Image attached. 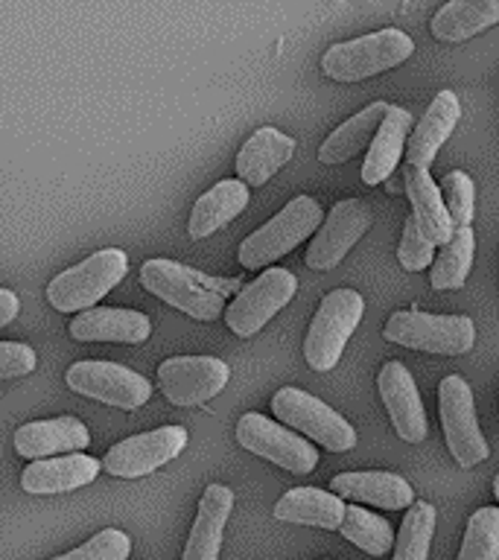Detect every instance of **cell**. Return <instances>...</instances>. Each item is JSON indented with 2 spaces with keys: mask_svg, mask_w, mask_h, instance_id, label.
I'll return each instance as SVG.
<instances>
[{
  "mask_svg": "<svg viewBox=\"0 0 499 560\" xmlns=\"http://www.w3.org/2000/svg\"><path fill=\"white\" fill-rule=\"evenodd\" d=\"M140 283L152 292L155 298H161L164 304L182 310L196 322H213L219 315L225 313L228 295L240 289L236 280H213L201 271L190 269V266H182L175 260H164V257H155V260H147L140 266Z\"/></svg>",
  "mask_w": 499,
  "mask_h": 560,
  "instance_id": "obj_1",
  "label": "cell"
},
{
  "mask_svg": "<svg viewBox=\"0 0 499 560\" xmlns=\"http://www.w3.org/2000/svg\"><path fill=\"white\" fill-rule=\"evenodd\" d=\"M415 52V42L401 30H380V33L362 35L353 42H341L322 56L324 77L336 82H359V79L376 77L388 68H397Z\"/></svg>",
  "mask_w": 499,
  "mask_h": 560,
  "instance_id": "obj_2",
  "label": "cell"
},
{
  "mask_svg": "<svg viewBox=\"0 0 499 560\" xmlns=\"http://www.w3.org/2000/svg\"><path fill=\"white\" fill-rule=\"evenodd\" d=\"M126 271H129V257L120 248H103L73 269L56 275V280H50L47 287V301L59 313L91 310L126 278Z\"/></svg>",
  "mask_w": 499,
  "mask_h": 560,
  "instance_id": "obj_3",
  "label": "cell"
},
{
  "mask_svg": "<svg viewBox=\"0 0 499 560\" xmlns=\"http://www.w3.org/2000/svg\"><path fill=\"white\" fill-rule=\"evenodd\" d=\"M322 219L324 210L313 196L292 199L278 217L257 228L252 236H245L243 245H240L243 269H266V262L278 260V257L292 252L298 243H304L306 236L315 234Z\"/></svg>",
  "mask_w": 499,
  "mask_h": 560,
  "instance_id": "obj_4",
  "label": "cell"
},
{
  "mask_svg": "<svg viewBox=\"0 0 499 560\" xmlns=\"http://www.w3.org/2000/svg\"><path fill=\"white\" fill-rule=\"evenodd\" d=\"M365 301L353 289H336L324 298L304 339V359L313 371H330L341 359V350L362 322Z\"/></svg>",
  "mask_w": 499,
  "mask_h": 560,
  "instance_id": "obj_5",
  "label": "cell"
},
{
  "mask_svg": "<svg viewBox=\"0 0 499 560\" xmlns=\"http://www.w3.org/2000/svg\"><path fill=\"white\" fill-rule=\"evenodd\" d=\"M385 341L427 353L459 357L467 353L476 341V327L467 315H429V313H394L383 330Z\"/></svg>",
  "mask_w": 499,
  "mask_h": 560,
  "instance_id": "obj_6",
  "label": "cell"
},
{
  "mask_svg": "<svg viewBox=\"0 0 499 560\" xmlns=\"http://www.w3.org/2000/svg\"><path fill=\"white\" fill-rule=\"evenodd\" d=\"M271 411L280 420V427L287 423L333 453H348L357 446V429L327 402L301 392V388H280L271 397Z\"/></svg>",
  "mask_w": 499,
  "mask_h": 560,
  "instance_id": "obj_7",
  "label": "cell"
},
{
  "mask_svg": "<svg viewBox=\"0 0 499 560\" xmlns=\"http://www.w3.org/2000/svg\"><path fill=\"white\" fill-rule=\"evenodd\" d=\"M438 406H441V427L450 453L462 467H476L488 458V444L476 420V402H473L471 385L462 376H444L438 388Z\"/></svg>",
  "mask_w": 499,
  "mask_h": 560,
  "instance_id": "obj_8",
  "label": "cell"
},
{
  "mask_svg": "<svg viewBox=\"0 0 499 560\" xmlns=\"http://www.w3.org/2000/svg\"><path fill=\"white\" fill-rule=\"evenodd\" d=\"M298 278L289 269H266L257 280L243 287L225 306V324L236 336H254L269 318L295 298Z\"/></svg>",
  "mask_w": 499,
  "mask_h": 560,
  "instance_id": "obj_9",
  "label": "cell"
},
{
  "mask_svg": "<svg viewBox=\"0 0 499 560\" xmlns=\"http://www.w3.org/2000/svg\"><path fill=\"white\" fill-rule=\"evenodd\" d=\"M65 380L82 397L108 402V406H117V409L126 411L140 409L152 397V385H149L147 376L135 374L131 368L117 365V362L85 359V362L70 365Z\"/></svg>",
  "mask_w": 499,
  "mask_h": 560,
  "instance_id": "obj_10",
  "label": "cell"
},
{
  "mask_svg": "<svg viewBox=\"0 0 499 560\" xmlns=\"http://www.w3.org/2000/svg\"><path fill=\"white\" fill-rule=\"evenodd\" d=\"M236 441L243 444V450L260 455V458L278 464L289 472H310L318 464V453H315L313 444H306L304 438L280 427L278 420H269L257 411H248L240 418Z\"/></svg>",
  "mask_w": 499,
  "mask_h": 560,
  "instance_id": "obj_11",
  "label": "cell"
},
{
  "mask_svg": "<svg viewBox=\"0 0 499 560\" xmlns=\"http://www.w3.org/2000/svg\"><path fill=\"white\" fill-rule=\"evenodd\" d=\"M228 365L217 357H173L158 368V388L173 406H205L228 385Z\"/></svg>",
  "mask_w": 499,
  "mask_h": 560,
  "instance_id": "obj_12",
  "label": "cell"
},
{
  "mask_svg": "<svg viewBox=\"0 0 499 560\" xmlns=\"http://www.w3.org/2000/svg\"><path fill=\"white\" fill-rule=\"evenodd\" d=\"M374 222L371 205L362 199H345L333 205L330 217L322 219V225L315 228V236L306 248V266L315 271H327L345 260V254L359 243V236L365 234Z\"/></svg>",
  "mask_w": 499,
  "mask_h": 560,
  "instance_id": "obj_13",
  "label": "cell"
},
{
  "mask_svg": "<svg viewBox=\"0 0 499 560\" xmlns=\"http://www.w3.org/2000/svg\"><path fill=\"white\" fill-rule=\"evenodd\" d=\"M187 444V429L184 427H161L143 435L126 438L120 444H114L103 458L105 472H112L117 479H138L147 472L164 467L182 453Z\"/></svg>",
  "mask_w": 499,
  "mask_h": 560,
  "instance_id": "obj_14",
  "label": "cell"
},
{
  "mask_svg": "<svg viewBox=\"0 0 499 560\" xmlns=\"http://www.w3.org/2000/svg\"><path fill=\"white\" fill-rule=\"evenodd\" d=\"M376 388L385 402V411L392 418L397 435L406 444H420L427 438V411L420 402L418 385L411 380L409 368L403 362H385L383 371L376 374Z\"/></svg>",
  "mask_w": 499,
  "mask_h": 560,
  "instance_id": "obj_15",
  "label": "cell"
},
{
  "mask_svg": "<svg viewBox=\"0 0 499 560\" xmlns=\"http://www.w3.org/2000/svg\"><path fill=\"white\" fill-rule=\"evenodd\" d=\"M15 453L30 462L56 458L59 453H82L91 444V432L82 420L56 418V420H33L15 429Z\"/></svg>",
  "mask_w": 499,
  "mask_h": 560,
  "instance_id": "obj_16",
  "label": "cell"
},
{
  "mask_svg": "<svg viewBox=\"0 0 499 560\" xmlns=\"http://www.w3.org/2000/svg\"><path fill=\"white\" fill-rule=\"evenodd\" d=\"M100 462L91 455L70 453L59 455V458H44V462H33L21 472V488L26 493H68V490L85 488L100 476Z\"/></svg>",
  "mask_w": 499,
  "mask_h": 560,
  "instance_id": "obj_17",
  "label": "cell"
},
{
  "mask_svg": "<svg viewBox=\"0 0 499 560\" xmlns=\"http://www.w3.org/2000/svg\"><path fill=\"white\" fill-rule=\"evenodd\" d=\"M70 336L77 341H120V345H140L149 339L152 324L138 310H85L70 322Z\"/></svg>",
  "mask_w": 499,
  "mask_h": 560,
  "instance_id": "obj_18",
  "label": "cell"
},
{
  "mask_svg": "<svg viewBox=\"0 0 499 560\" xmlns=\"http://www.w3.org/2000/svg\"><path fill=\"white\" fill-rule=\"evenodd\" d=\"M459 117H462L459 96L453 91H441L427 108V114H423V120L411 131L409 147H406V166L429 170V164L436 161L438 149L444 147V140L453 135Z\"/></svg>",
  "mask_w": 499,
  "mask_h": 560,
  "instance_id": "obj_19",
  "label": "cell"
},
{
  "mask_svg": "<svg viewBox=\"0 0 499 560\" xmlns=\"http://www.w3.org/2000/svg\"><path fill=\"white\" fill-rule=\"evenodd\" d=\"M330 493L339 499H357L385 511H403L411 505L415 490L397 472H339L333 476Z\"/></svg>",
  "mask_w": 499,
  "mask_h": 560,
  "instance_id": "obj_20",
  "label": "cell"
},
{
  "mask_svg": "<svg viewBox=\"0 0 499 560\" xmlns=\"http://www.w3.org/2000/svg\"><path fill=\"white\" fill-rule=\"evenodd\" d=\"M231 508H234V493L225 485H210L201 493L199 514L190 528V540H187L182 560H219L222 532H225Z\"/></svg>",
  "mask_w": 499,
  "mask_h": 560,
  "instance_id": "obj_21",
  "label": "cell"
},
{
  "mask_svg": "<svg viewBox=\"0 0 499 560\" xmlns=\"http://www.w3.org/2000/svg\"><path fill=\"white\" fill-rule=\"evenodd\" d=\"M295 152V140L287 138L283 131L271 129H257L252 138L245 140L240 155H236V175H240V184H252V187H260L278 173L280 166L289 164V158Z\"/></svg>",
  "mask_w": 499,
  "mask_h": 560,
  "instance_id": "obj_22",
  "label": "cell"
},
{
  "mask_svg": "<svg viewBox=\"0 0 499 560\" xmlns=\"http://www.w3.org/2000/svg\"><path fill=\"white\" fill-rule=\"evenodd\" d=\"M406 196L411 201V222L418 228V234L427 240L432 248L436 245H444L450 236H453V228H450V219H446L444 201H441V192H438L436 182L429 170H418V166H406Z\"/></svg>",
  "mask_w": 499,
  "mask_h": 560,
  "instance_id": "obj_23",
  "label": "cell"
},
{
  "mask_svg": "<svg viewBox=\"0 0 499 560\" xmlns=\"http://www.w3.org/2000/svg\"><path fill=\"white\" fill-rule=\"evenodd\" d=\"M411 129V114L406 108L392 105L388 114L374 131V138L368 143L365 164H362V182L380 184L394 173V166L401 161L403 147H406V135Z\"/></svg>",
  "mask_w": 499,
  "mask_h": 560,
  "instance_id": "obj_24",
  "label": "cell"
},
{
  "mask_svg": "<svg viewBox=\"0 0 499 560\" xmlns=\"http://www.w3.org/2000/svg\"><path fill=\"white\" fill-rule=\"evenodd\" d=\"M245 208H248V187L240 182H219L201 199H196L187 231L193 240H205V236L217 234L219 228H225L234 217H240Z\"/></svg>",
  "mask_w": 499,
  "mask_h": 560,
  "instance_id": "obj_25",
  "label": "cell"
},
{
  "mask_svg": "<svg viewBox=\"0 0 499 560\" xmlns=\"http://www.w3.org/2000/svg\"><path fill=\"white\" fill-rule=\"evenodd\" d=\"M341 514H345V502L333 497L330 490L318 488H292L275 505V516L280 523L315 525V528H327V532L339 528Z\"/></svg>",
  "mask_w": 499,
  "mask_h": 560,
  "instance_id": "obj_26",
  "label": "cell"
},
{
  "mask_svg": "<svg viewBox=\"0 0 499 560\" xmlns=\"http://www.w3.org/2000/svg\"><path fill=\"white\" fill-rule=\"evenodd\" d=\"M499 21L497 0H453L438 9L432 18V35L438 42L459 44L485 33Z\"/></svg>",
  "mask_w": 499,
  "mask_h": 560,
  "instance_id": "obj_27",
  "label": "cell"
},
{
  "mask_svg": "<svg viewBox=\"0 0 499 560\" xmlns=\"http://www.w3.org/2000/svg\"><path fill=\"white\" fill-rule=\"evenodd\" d=\"M392 105L388 103H371L359 114H353L348 122H341L339 129L330 131L327 140L318 149V161L322 164H345L350 158H357L359 152H365L374 131L380 129V122L388 114Z\"/></svg>",
  "mask_w": 499,
  "mask_h": 560,
  "instance_id": "obj_28",
  "label": "cell"
},
{
  "mask_svg": "<svg viewBox=\"0 0 499 560\" xmlns=\"http://www.w3.org/2000/svg\"><path fill=\"white\" fill-rule=\"evenodd\" d=\"M473 254H476V234L473 228L455 231L444 243L441 254L432 257V271H429V283L438 292L444 289H462L467 280V271L473 266Z\"/></svg>",
  "mask_w": 499,
  "mask_h": 560,
  "instance_id": "obj_29",
  "label": "cell"
},
{
  "mask_svg": "<svg viewBox=\"0 0 499 560\" xmlns=\"http://www.w3.org/2000/svg\"><path fill=\"white\" fill-rule=\"evenodd\" d=\"M339 532L348 537L353 546H359L368 555L374 558H383L385 551L394 546V532L388 520H383L380 514H371L365 508L359 505H345V514H341Z\"/></svg>",
  "mask_w": 499,
  "mask_h": 560,
  "instance_id": "obj_30",
  "label": "cell"
},
{
  "mask_svg": "<svg viewBox=\"0 0 499 560\" xmlns=\"http://www.w3.org/2000/svg\"><path fill=\"white\" fill-rule=\"evenodd\" d=\"M432 534H436V508L429 502H411L403 516L394 560H429Z\"/></svg>",
  "mask_w": 499,
  "mask_h": 560,
  "instance_id": "obj_31",
  "label": "cell"
},
{
  "mask_svg": "<svg viewBox=\"0 0 499 560\" xmlns=\"http://www.w3.org/2000/svg\"><path fill=\"white\" fill-rule=\"evenodd\" d=\"M459 560H499V511L479 508L467 520Z\"/></svg>",
  "mask_w": 499,
  "mask_h": 560,
  "instance_id": "obj_32",
  "label": "cell"
},
{
  "mask_svg": "<svg viewBox=\"0 0 499 560\" xmlns=\"http://www.w3.org/2000/svg\"><path fill=\"white\" fill-rule=\"evenodd\" d=\"M438 192H441V201H444L446 219H450L453 234L462 231V228H471L473 217H476V190H473L471 175L462 173V170L446 173Z\"/></svg>",
  "mask_w": 499,
  "mask_h": 560,
  "instance_id": "obj_33",
  "label": "cell"
},
{
  "mask_svg": "<svg viewBox=\"0 0 499 560\" xmlns=\"http://www.w3.org/2000/svg\"><path fill=\"white\" fill-rule=\"evenodd\" d=\"M131 540L117 528H105V532L94 534L91 540L82 542L79 549L61 555L53 560H129Z\"/></svg>",
  "mask_w": 499,
  "mask_h": 560,
  "instance_id": "obj_34",
  "label": "cell"
},
{
  "mask_svg": "<svg viewBox=\"0 0 499 560\" xmlns=\"http://www.w3.org/2000/svg\"><path fill=\"white\" fill-rule=\"evenodd\" d=\"M436 257V248L418 234V228L411 222V217L406 219V225H403V236H401V248H397V260L406 271H420L427 269L429 262Z\"/></svg>",
  "mask_w": 499,
  "mask_h": 560,
  "instance_id": "obj_35",
  "label": "cell"
},
{
  "mask_svg": "<svg viewBox=\"0 0 499 560\" xmlns=\"http://www.w3.org/2000/svg\"><path fill=\"white\" fill-rule=\"evenodd\" d=\"M35 371V350L21 341H0V380L26 376Z\"/></svg>",
  "mask_w": 499,
  "mask_h": 560,
  "instance_id": "obj_36",
  "label": "cell"
},
{
  "mask_svg": "<svg viewBox=\"0 0 499 560\" xmlns=\"http://www.w3.org/2000/svg\"><path fill=\"white\" fill-rule=\"evenodd\" d=\"M18 313H21V304H18L15 292L0 289V327H7L9 322H15Z\"/></svg>",
  "mask_w": 499,
  "mask_h": 560,
  "instance_id": "obj_37",
  "label": "cell"
}]
</instances>
